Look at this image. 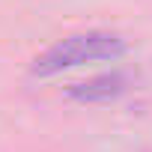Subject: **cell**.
<instances>
[{"label": "cell", "instance_id": "7a4b0ae2", "mask_svg": "<svg viewBox=\"0 0 152 152\" xmlns=\"http://www.w3.org/2000/svg\"><path fill=\"white\" fill-rule=\"evenodd\" d=\"M125 90H128V75L125 72H104V75H96V78H87L81 84L66 87V96L75 99V102H84V104H96V102L119 99Z\"/></svg>", "mask_w": 152, "mask_h": 152}, {"label": "cell", "instance_id": "6da1fadb", "mask_svg": "<svg viewBox=\"0 0 152 152\" xmlns=\"http://www.w3.org/2000/svg\"><path fill=\"white\" fill-rule=\"evenodd\" d=\"M125 54V39L119 33H107V30H87V33H75L60 39L57 45H51L48 51H42L33 60V75H57L63 69H75L93 60H116Z\"/></svg>", "mask_w": 152, "mask_h": 152}]
</instances>
